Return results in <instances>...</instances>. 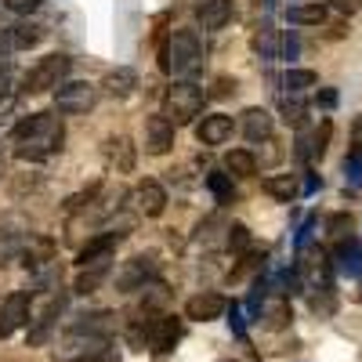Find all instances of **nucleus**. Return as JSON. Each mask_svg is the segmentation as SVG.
<instances>
[{"mask_svg":"<svg viewBox=\"0 0 362 362\" xmlns=\"http://www.w3.org/2000/svg\"><path fill=\"white\" fill-rule=\"evenodd\" d=\"M170 145H174V124H170L163 112L160 116H148L145 119V148L153 156H167Z\"/></svg>","mask_w":362,"mask_h":362,"instance_id":"9d476101","label":"nucleus"},{"mask_svg":"<svg viewBox=\"0 0 362 362\" xmlns=\"http://www.w3.org/2000/svg\"><path fill=\"white\" fill-rule=\"evenodd\" d=\"M116 232H102V235H95V239H87V243L80 247V254H76V264L80 268H90V264H109V257H112V250H116Z\"/></svg>","mask_w":362,"mask_h":362,"instance_id":"4468645a","label":"nucleus"},{"mask_svg":"<svg viewBox=\"0 0 362 362\" xmlns=\"http://www.w3.org/2000/svg\"><path fill=\"white\" fill-rule=\"evenodd\" d=\"M203 69V40L196 29H174L170 33V47H167V73L192 80Z\"/></svg>","mask_w":362,"mask_h":362,"instance_id":"f03ea898","label":"nucleus"},{"mask_svg":"<svg viewBox=\"0 0 362 362\" xmlns=\"http://www.w3.org/2000/svg\"><path fill=\"white\" fill-rule=\"evenodd\" d=\"M254 51L261 58H293L297 40L290 33H279V29H261V33L254 37Z\"/></svg>","mask_w":362,"mask_h":362,"instance_id":"1a4fd4ad","label":"nucleus"},{"mask_svg":"<svg viewBox=\"0 0 362 362\" xmlns=\"http://www.w3.org/2000/svg\"><path fill=\"white\" fill-rule=\"evenodd\" d=\"M232 18V0H196V22L210 33L225 29Z\"/></svg>","mask_w":362,"mask_h":362,"instance_id":"2eb2a0df","label":"nucleus"},{"mask_svg":"<svg viewBox=\"0 0 362 362\" xmlns=\"http://www.w3.org/2000/svg\"><path fill=\"white\" fill-rule=\"evenodd\" d=\"M95 102H98V90L87 80H69V83L62 80L54 87V109L66 112V116H83V112L95 109Z\"/></svg>","mask_w":362,"mask_h":362,"instance_id":"39448f33","label":"nucleus"},{"mask_svg":"<svg viewBox=\"0 0 362 362\" xmlns=\"http://www.w3.org/2000/svg\"><path fill=\"white\" fill-rule=\"evenodd\" d=\"M181 334H185V329H181V322L174 319V315H163L160 322H156V329H153V341H148V348H153V355H170L174 351V344L181 341Z\"/></svg>","mask_w":362,"mask_h":362,"instance_id":"dca6fc26","label":"nucleus"},{"mask_svg":"<svg viewBox=\"0 0 362 362\" xmlns=\"http://www.w3.org/2000/svg\"><path fill=\"white\" fill-rule=\"evenodd\" d=\"M315 83H319V73L315 69H286V76H283V87H290L293 95H297V90L315 87Z\"/></svg>","mask_w":362,"mask_h":362,"instance_id":"cd10ccee","label":"nucleus"},{"mask_svg":"<svg viewBox=\"0 0 362 362\" xmlns=\"http://www.w3.org/2000/svg\"><path fill=\"white\" fill-rule=\"evenodd\" d=\"M58 315H62V297L51 300V305L33 319V326H29V344H33V348L47 344V341H51V329L58 326Z\"/></svg>","mask_w":362,"mask_h":362,"instance_id":"f3484780","label":"nucleus"},{"mask_svg":"<svg viewBox=\"0 0 362 362\" xmlns=\"http://www.w3.org/2000/svg\"><path fill=\"white\" fill-rule=\"evenodd\" d=\"M351 156H362V116H355L351 119Z\"/></svg>","mask_w":362,"mask_h":362,"instance_id":"72a5a7b5","label":"nucleus"},{"mask_svg":"<svg viewBox=\"0 0 362 362\" xmlns=\"http://www.w3.org/2000/svg\"><path fill=\"white\" fill-rule=\"evenodd\" d=\"M156 276V261L148 257V254H138V257H131L124 268H119V276H116V290H124V293H131V290H145V283Z\"/></svg>","mask_w":362,"mask_h":362,"instance_id":"0eeeda50","label":"nucleus"},{"mask_svg":"<svg viewBox=\"0 0 362 362\" xmlns=\"http://www.w3.org/2000/svg\"><path fill=\"white\" fill-rule=\"evenodd\" d=\"M44 37H47V29H44V25H37V22H18V25H11V29H8V44H11L15 51H29V47H37Z\"/></svg>","mask_w":362,"mask_h":362,"instance_id":"aec40b11","label":"nucleus"},{"mask_svg":"<svg viewBox=\"0 0 362 362\" xmlns=\"http://www.w3.org/2000/svg\"><path fill=\"white\" fill-rule=\"evenodd\" d=\"M225 170L235 177H254L257 174V156L250 148H228L225 153Z\"/></svg>","mask_w":362,"mask_h":362,"instance_id":"4be33fe9","label":"nucleus"},{"mask_svg":"<svg viewBox=\"0 0 362 362\" xmlns=\"http://www.w3.org/2000/svg\"><path fill=\"white\" fill-rule=\"evenodd\" d=\"M329 134H334V124H329V119H322L319 124V131L312 134V156H326V145H329Z\"/></svg>","mask_w":362,"mask_h":362,"instance_id":"2f4dec72","label":"nucleus"},{"mask_svg":"<svg viewBox=\"0 0 362 362\" xmlns=\"http://www.w3.org/2000/svg\"><path fill=\"white\" fill-rule=\"evenodd\" d=\"M22 247H25L22 232H15V228H0V264L15 261V257L22 254Z\"/></svg>","mask_w":362,"mask_h":362,"instance_id":"a878e982","label":"nucleus"},{"mask_svg":"<svg viewBox=\"0 0 362 362\" xmlns=\"http://www.w3.org/2000/svg\"><path fill=\"white\" fill-rule=\"evenodd\" d=\"M112 334V315L109 312H90V315H76L73 326H69V344H80V348H95L102 341H109Z\"/></svg>","mask_w":362,"mask_h":362,"instance_id":"423d86ee","label":"nucleus"},{"mask_svg":"<svg viewBox=\"0 0 362 362\" xmlns=\"http://www.w3.org/2000/svg\"><path fill=\"white\" fill-rule=\"evenodd\" d=\"M315 102H319L322 109H334V105H337V90H334V87H322L319 95H315Z\"/></svg>","mask_w":362,"mask_h":362,"instance_id":"e433bc0d","label":"nucleus"},{"mask_svg":"<svg viewBox=\"0 0 362 362\" xmlns=\"http://www.w3.org/2000/svg\"><path fill=\"white\" fill-rule=\"evenodd\" d=\"M290 25H322L326 22V4H319V0H312V4H293L286 11Z\"/></svg>","mask_w":362,"mask_h":362,"instance_id":"5701e85b","label":"nucleus"},{"mask_svg":"<svg viewBox=\"0 0 362 362\" xmlns=\"http://www.w3.org/2000/svg\"><path fill=\"white\" fill-rule=\"evenodd\" d=\"M40 4H44V0H8V8L15 15H29V11H37Z\"/></svg>","mask_w":362,"mask_h":362,"instance_id":"c9c22d12","label":"nucleus"},{"mask_svg":"<svg viewBox=\"0 0 362 362\" xmlns=\"http://www.w3.org/2000/svg\"><path fill=\"white\" fill-rule=\"evenodd\" d=\"M228 308V300L221 293H196L185 300V319H196V322H214L221 319Z\"/></svg>","mask_w":362,"mask_h":362,"instance_id":"9b49d317","label":"nucleus"},{"mask_svg":"<svg viewBox=\"0 0 362 362\" xmlns=\"http://www.w3.org/2000/svg\"><path fill=\"white\" fill-rule=\"evenodd\" d=\"M232 131H235V124H232V116H225V112H210V116H203L196 124L199 145H225L232 138Z\"/></svg>","mask_w":362,"mask_h":362,"instance_id":"ddd939ff","label":"nucleus"},{"mask_svg":"<svg viewBox=\"0 0 362 362\" xmlns=\"http://www.w3.org/2000/svg\"><path fill=\"white\" fill-rule=\"evenodd\" d=\"M206 189L214 192L218 203H232V196H235V189H232V174H221V170L206 174Z\"/></svg>","mask_w":362,"mask_h":362,"instance_id":"bb28decb","label":"nucleus"},{"mask_svg":"<svg viewBox=\"0 0 362 362\" xmlns=\"http://www.w3.org/2000/svg\"><path fill=\"white\" fill-rule=\"evenodd\" d=\"M105 276H109V264H90V272H83V276L76 279V293H90Z\"/></svg>","mask_w":362,"mask_h":362,"instance_id":"c85d7f7f","label":"nucleus"},{"mask_svg":"<svg viewBox=\"0 0 362 362\" xmlns=\"http://www.w3.org/2000/svg\"><path fill=\"white\" fill-rule=\"evenodd\" d=\"M286 315H290L286 300H276V305L268 308V326H283V322H286Z\"/></svg>","mask_w":362,"mask_h":362,"instance_id":"473e14b6","label":"nucleus"},{"mask_svg":"<svg viewBox=\"0 0 362 362\" xmlns=\"http://www.w3.org/2000/svg\"><path fill=\"white\" fill-rule=\"evenodd\" d=\"M25 322H29V293L15 290V293H8L4 305H0V337H11Z\"/></svg>","mask_w":362,"mask_h":362,"instance_id":"6e6552de","label":"nucleus"},{"mask_svg":"<svg viewBox=\"0 0 362 362\" xmlns=\"http://www.w3.org/2000/svg\"><path fill=\"white\" fill-rule=\"evenodd\" d=\"M66 141L62 119H54L51 112H33L29 119L15 127V156L25 163H40L47 156H54Z\"/></svg>","mask_w":362,"mask_h":362,"instance_id":"f257e3e1","label":"nucleus"},{"mask_svg":"<svg viewBox=\"0 0 362 362\" xmlns=\"http://www.w3.org/2000/svg\"><path fill=\"white\" fill-rule=\"evenodd\" d=\"M112 98H131L134 90H138V73L131 69V66H119V69H112L109 76H105V83H102Z\"/></svg>","mask_w":362,"mask_h":362,"instance_id":"412c9836","label":"nucleus"},{"mask_svg":"<svg viewBox=\"0 0 362 362\" xmlns=\"http://www.w3.org/2000/svg\"><path fill=\"white\" fill-rule=\"evenodd\" d=\"M69 66H73L69 54H58V51L54 54H44L40 62L22 76V90H25V95H47V90H54L58 83L66 80Z\"/></svg>","mask_w":362,"mask_h":362,"instance_id":"20e7f679","label":"nucleus"},{"mask_svg":"<svg viewBox=\"0 0 362 362\" xmlns=\"http://www.w3.org/2000/svg\"><path fill=\"white\" fill-rule=\"evenodd\" d=\"M264 192L290 203L297 196V181H293V174H272V177H264Z\"/></svg>","mask_w":362,"mask_h":362,"instance_id":"393cba45","label":"nucleus"},{"mask_svg":"<svg viewBox=\"0 0 362 362\" xmlns=\"http://www.w3.org/2000/svg\"><path fill=\"white\" fill-rule=\"evenodd\" d=\"M203 102H206V95H203L199 83H192V80L170 83L167 95H163V116L170 119L174 127H185L203 112Z\"/></svg>","mask_w":362,"mask_h":362,"instance_id":"7ed1b4c3","label":"nucleus"},{"mask_svg":"<svg viewBox=\"0 0 362 362\" xmlns=\"http://www.w3.org/2000/svg\"><path fill=\"white\" fill-rule=\"evenodd\" d=\"M134 203H138V210L145 218H160L167 210V189L160 185V181L145 177V181H138V189H134Z\"/></svg>","mask_w":362,"mask_h":362,"instance_id":"f8f14e48","label":"nucleus"},{"mask_svg":"<svg viewBox=\"0 0 362 362\" xmlns=\"http://www.w3.org/2000/svg\"><path fill=\"white\" fill-rule=\"evenodd\" d=\"M337 257V268L344 272V276H362V247L355 243V239H348V243H341L334 250Z\"/></svg>","mask_w":362,"mask_h":362,"instance_id":"b1692460","label":"nucleus"},{"mask_svg":"<svg viewBox=\"0 0 362 362\" xmlns=\"http://www.w3.org/2000/svg\"><path fill=\"white\" fill-rule=\"evenodd\" d=\"M348 228H351L348 214H334V218H329V232H334L337 239H344V235H348Z\"/></svg>","mask_w":362,"mask_h":362,"instance_id":"f704fd0d","label":"nucleus"},{"mask_svg":"<svg viewBox=\"0 0 362 362\" xmlns=\"http://www.w3.org/2000/svg\"><path fill=\"white\" fill-rule=\"evenodd\" d=\"M105 160L119 174H131L134 170V145H131V138H109L105 141Z\"/></svg>","mask_w":362,"mask_h":362,"instance_id":"6ab92c4d","label":"nucleus"},{"mask_svg":"<svg viewBox=\"0 0 362 362\" xmlns=\"http://www.w3.org/2000/svg\"><path fill=\"white\" fill-rule=\"evenodd\" d=\"M337 11H355V0H334Z\"/></svg>","mask_w":362,"mask_h":362,"instance_id":"4c0bfd02","label":"nucleus"},{"mask_svg":"<svg viewBox=\"0 0 362 362\" xmlns=\"http://www.w3.org/2000/svg\"><path fill=\"white\" fill-rule=\"evenodd\" d=\"M76 362H119V351L109 348V341H102V344H95V348H83V355H80Z\"/></svg>","mask_w":362,"mask_h":362,"instance_id":"c756f323","label":"nucleus"},{"mask_svg":"<svg viewBox=\"0 0 362 362\" xmlns=\"http://www.w3.org/2000/svg\"><path fill=\"white\" fill-rule=\"evenodd\" d=\"M272 127H276V119H272V112L268 109H247L243 112V134H247V141H268L272 138Z\"/></svg>","mask_w":362,"mask_h":362,"instance_id":"a211bd4d","label":"nucleus"},{"mask_svg":"<svg viewBox=\"0 0 362 362\" xmlns=\"http://www.w3.org/2000/svg\"><path fill=\"white\" fill-rule=\"evenodd\" d=\"M225 232H228V250H235V254L250 250V228L247 225H228Z\"/></svg>","mask_w":362,"mask_h":362,"instance_id":"7c9ffc66","label":"nucleus"}]
</instances>
